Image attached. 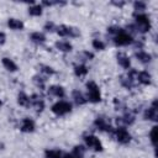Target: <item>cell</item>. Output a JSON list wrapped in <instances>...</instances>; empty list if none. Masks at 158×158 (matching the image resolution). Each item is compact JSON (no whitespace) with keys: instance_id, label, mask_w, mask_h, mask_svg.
I'll list each match as a JSON object with an SVG mask.
<instances>
[{"instance_id":"cell-1","label":"cell","mask_w":158,"mask_h":158,"mask_svg":"<svg viewBox=\"0 0 158 158\" xmlns=\"http://www.w3.org/2000/svg\"><path fill=\"white\" fill-rule=\"evenodd\" d=\"M86 90H88V100L90 102H100L101 101V93H100V89L98 86V84L93 80L88 81L86 83Z\"/></svg>"},{"instance_id":"cell-2","label":"cell","mask_w":158,"mask_h":158,"mask_svg":"<svg viewBox=\"0 0 158 158\" xmlns=\"http://www.w3.org/2000/svg\"><path fill=\"white\" fill-rule=\"evenodd\" d=\"M135 20H136L137 26L141 32H148L151 30V20L147 14L137 12V14H135Z\"/></svg>"},{"instance_id":"cell-3","label":"cell","mask_w":158,"mask_h":158,"mask_svg":"<svg viewBox=\"0 0 158 158\" xmlns=\"http://www.w3.org/2000/svg\"><path fill=\"white\" fill-rule=\"evenodd\" d=\"M52 112L56 114L57 116H62V115H65V114H69L72 111V104L69 101H64V100H60V101H57L56 104L52 105L51 107Z\"/></svg>"},{"instance_id":"cell-4","label":"cell","mask_w":158,"mask_h":158,"mask_svg":"<svg viewBox=\"0 0 158 158\" xmlns=\"http://www.w3.org/2000/svg\"><path fill=\"white\" fill-rule=\"evenodd\" d=\"M57 33L62 37H78L80 35L79 30L75 28V27H70V26H67V25H60L58 26L57 28Z\"/></svg>"},{"instance_id":"cell-5","label":"cell","mask_w":158,"mask_h":158,"mask_svg":"<svg viewBox=\"0 0 158 158\" xmlns=\"http://www.w3.org/2000/svg\"><path fill=\"white\" fill-rule=\"evenodd\" d=\"M84 141H85L86 146L89 148H91L93 151H95V152H101L102 151V144H101L100 139L96 136H94V135H86V136H84Z\"/></svg>"},{"instance_id":"cell-6","label":"cell","mask_w":158,"mask_h":158,"mask_svg":"<svg viewBox=\"0 0 158 158\" xmlns=\"http://www.w3.org/2000/svg\"><path fill=\"white\" fill-rule=\"evenodd\" d=\"M114 42H115L116 46H127V44H131L133 42V38L130 33H127L125 31H121L115 36Z\"/></svg>"},{"instance_id":"cell-7","label":"cell","mask_w":158,"mask_h":158,"mask_svg":"<svg viewBox=\"0 0 158 158\" xmlns=\"http://www.w3.org/2000/svg\"><path fill=\"white\" fill-rule=\"evenodd\" d=\"M115 136H116L117 142L121 143V144H127V143H130V141H131V135H130V132H128L125 127H118V128H116Z\"/></svg>"},{"instance_id":"cell-8","label":"cell","mask_w":158,"mask_h":158,"mask_svg":"<svg viewBox=\"0 0 158 158\" xmlns=\"http://www.w3.org/2000/svg\"><path fill=\"white\" fill-rule=\"evenodd\" d=\"M30 100H31V105L35 107V110H36L37 112L43 111V109H44V101H43L38 95H32V96L30 98Z\"/></svg>"},{"instance_id":"cell-9","label":"cell","mask_w":158,"mask_h":158,"mask_svg":"<svg viewBox=\"0 0 158 158\" xmlns=\"http://www.w3.org/2000/svg\"><path fill=\"white\" fill-rule=\"evenodd\" d=\"M21 131L22 132H33L35 131V121L31 120L30 117H25L21 122Z\"/></svg>"},{"instance_id":"cell-10","label":"cell","mask_w":158,"mask_h":158,"mask_svg":"<svg viewBox=\"0 0 158 158\" xmlns=\"http://www.w3.org/2000/svg\"><path fill=\"white\" fill-rule=\"evenodd\" d=\"M95 126L99 128V130H101V131H111V125L109 123V121L106 120V118H104V117H98L96 120H95Z\"/></svg>"},{"instance_id":"cell-11","label":"cell","mask_w":158,"mask_h":158,"mask_svg":"<svg viewBox=\"0 0 158 158\" xmlns=\"http://www.w3.org/2000/svg\"><path fill=\"white\" fill-rule=\"evenodd\" d=\"M117 63L125 69H128L131 67V60L126 53H117Z\"/></svg>"},{"instance_id":"cell-12","label":"cell","mask_w":158,"mask_h":158,"mask_svg":"<svg viewBox=\"0 0 158 158\" xmlns=\"http://www.w3.org/2000/svg\"><path fill=\"white\" fill-rule=\"evenodd\" d=\"M144 118L146 120H151V121H157L158 120V111L156 106H151L144 111Z\"/></svg>"},{"instance_id":"cell-13","label":"cell","mask_w":158,"mask_h":158,"mask_svg":"<svg viewBox=\"0 0 158 158\" xmlns=\"http://www.w3.org/2000/svg\"><path fill=\"white\" fill-rule=\"evenodd\" d=\"M7 26L11 28V30H15V31H21L23 30V22L21 20H17V19H9L7 20Z\"/></svg>"},{"instance_id":"cell-14","label":"cell","mask_w":158,"mask_h":158,"mask_svg":"<svg viewBox=\"0 0 158 158\" xmlns=\"http://www.w3.org/2000/svg\"><path fill=\"white\" fill-rule=\"evenodd\" d=\"M137 80L143 85H149L152 83V77L147 72H139L137 73Z\"/></svg>"},{"instance_id":"cell-15","label":"cell","mask_w":158,"mask_h":158,"mask_svg":"<svg viewBox=\"0 0 158 158\" xmlns=\"http://www.w3.org/2000/svg\"><path fill=\"white\" fill-rule=\"evenodd\" d=\"M2 65L5 67V69L6 70H9V72H16L19 68H17V64L12 60V59H10V58H7V57H4L2 58Z\"/></svg>"},{"instance_id":"cell-16","label":"cell","mask_w":158,"mask_h":158,"mask_svg":"<svg viewBox=\"0 0 158 158\" xmlns=\"http://www.w3.org/2000/svg\"><path fill=\"white\" fill-rule=\"evenodd\" d=\"M48 93L52 94V95H54V96H57V98H59V99L64 98V95H65L64 89L62 86H59V85H52V86H49L48 88Z\"/></svg>"},{"instance_id":"cell-17","label":"cell","mask_w":158,"mask_h":158,"mask_svg":"<svg viewBox=\"0 0 158 158\" xmlns=\"http://www.w3.org/2000/svg\"><path fill=\"white\" fill-rule=\"evenodd\" d=\"M72 96H73V99H74V101H75L77 105H84V104L88 101V99H86V98L83 95V93L79 91V90H74V91L72 93Z\"/></svg>"},{"instance_id":"cell-18","label":"cell","mask_w":158,"mask_h":158,"mask_svg":"<svg viewBox=\"0 0 158 158\" xmlns=\"http://www.w3.org/2000/svg\"><path fill=\"white\" fill-rule=\"evenodd\" d=\"M56 47H57V49H59L60 52H70L72 49H73V46H72V43H69L68 41H58V42H56Z\"/></svg>"},{"instance_id":"cell-19","label":"cell","mask_w":158,"mask_h":158,"mask_svg":"<svg viewBox=\"0 0 158 158\" xmlns=\"http://www.w3.org/2000/svg\"><path fill=\"white\" fill-rule=\"evenodd\" d=\"M30 40L35 43H38V44H42L46 42V36L42 33V32H32L30 35Z\"/></svg>"},{"instance_id":"cell-20","label":"cell","mask_w":158,"mask_h":158,"mask_svg":"<svg viewBox=\"0 0 158 158\" xmlns=\"http://www.w3.org/2000/svg\"><path fill=\"white\" fill-rule=\"evenodd\" d=\"M17 104L21 105V106L28 107L31 105V100H30V98L25 93H19V95H17Z\"/></svg>"},{"instance_id":"cell-21","label":"cell","mask_w":158,"mask_h":158,"mask_svg":"<svg viewBox=\"0 0 158 158\" xmlns=\"http://www.w3.org/2000/svg\"><path fill=\"white\" fill-rule=\"evenodd\" d=\"M136 58L142 63H149L152 60V56L149 53H147V52H143V51L136 52Z\"/></svg>"},{"instance_id":"cell-22","label":"cell","mask_w":158,"mask_h":158,"mask_svg":"<svg viewBox=\"0 0 158 158\" xmlns=\"http://www.w3.org/2000/svg\"><path fill=\"white\" fill-rule=\"evenodd\" d=\"M74 74L77 77H85L88 74V68L84 64H78L74 67Z\"/></svg>"},{"instance_id":"cell-23","label":"cell","mask_w":158,"mask_h":158,"mask_svg":"<svg viewBox=\"0 0 158 158\" xmlns=\"http://www.w3.org/2000/svg\"><path fill=\"white\" fill-rule=\"evenodd\" d=\"M28 14L31 16H41L42 15V5L36 4V5L30 6L28 7Z\"/></svg>"},{"instance_id":"cell-24","label":"cell","mask_w":158,"mask_h":158,"mask_svg":"<svg viewBox=\"0 0 158 158\" xmlns=\"http://www.w3.org/2000/svg\"><path fill=\"white\" fill-rule=\"evenodd\" d=\"M123 122L125 125H131V123H133L135 122V115L133 114H131V112H126L125 115H123V117H120V120L117 118V122Z\"/></svg>"},{"instance_id":"cell-25","label":"cell","mask_w":158,"mask_h":158,"mask_svg":"<svg viewBox=\"0 0 158 158\" xmlns=\"http://www.w3.org/2000/svg\"><path fill=\"white\" fill-rule=\"evenodd\" d=\"M46 158H63V153L58 149H47L44 152Z\"/></svg>"},{"instance_id":"cell-26","label":"cell","mask_w":158,"mask_h":158,"mask_svg":"<svg viewBox=\"0 0 158 158\" xmlns=\"http://www.w3.org/2000/svg\"><path fill=\"white\" fill-rule=\"evenodd\" d=\"M93 47L95 49H98V51H104L105 49V43L101 40L95 38V40H93Z\"/></svg>"},{"instance_id":"cell-27","label":"cell","mask_w":158,"mask_h":158,"mask_svg":"<svg viewBox=\"0 0 158 158\" xmlns=\"http://www.w3.org/2000/svg\"><path fill=\"white\" fill-rule=\"evenodd\" d=\"M157 126H153L151 132H149V138H151V142L153 144V147H156V143H157Z\"/></svg>"},{"instance_id":"cell-28","label":"cell","mask_w":158,"mask_h":158,"mask_svg":"<svg viewBox=\"0 0 158 158\" xmlns=\"http://www.w3.org/2000/svg\"><path fill=\"white\" fill-rule=\"evenodd\" d=\"M146 2H143V1H136V2H133V9L137 11V12H142L143 10H146Z\"/></svg>"},{"instance_id":"cell-29","label":"cell","mask_w":158,"mask_h":158,"mask_svg":"<svg viewBox=\"0 0 158 158\" xmlns=\"http://www.w3.org/2000/svg\"><path fill=\"white\" fill-rule=\"evenodd\" d=\"M40 68H41V72H43L44 74H48V75H53V74L56 73V70H54L52 67H49V65L41 64V65H40Z\"/></svg>"},{"instance_id":"cell-30","label":"cell","mask_w":158,"mask_h":158,"mask_svg":"<svg viewBox=\"0 0 158 158\" xmlns=\"http://www.w3.org/2000/svg\"><path fill=\"white\" fill-rule=\"evenodd\" d=\"M33 83H35L38 88H41V89L44 88V80H43L41 77H38V75H35V77H33Z\"/></svg>"},{"instance_id":"cell-31","label":"cell","mask_w":158,"mask_h":158,"mask_svg":"<svg viewBox=\"0 0 158 158\" xmlns=\"http://www.w3.org/2000/svg\"><path fill=\"white\" fill-rule=\"evenodd\" d=\"M73 153L79 154V156H84V153H85V148H84L83 146H75L74 149H73Z\"/></svg>"},{"instance_id":"cell-32","label":"cell","mask_w":158,"mask_h":158,"mask_svg":"<svg viewBox=\"0 0 158 158\" xmlns=\"http://www.w3.org/2000/svg\"><path fill=\"white\" fill-rule=\"evenodd\" d=\"M56 28H57V27L54 26V23H53V22H47V23L44 25V30H46V31H48V32H52V31H53V30H56Z\"/></svg>"},{"instance_id":"cell-33","label":"cell","mask_w":158,"mask_h":158,"mask_svg":"<svg viewBox=\"0 0 158 158\" xmlns=\"http://www.w3.org/2000/svg\"><path fill=\"white\" fill-rule=\"evenodd\" d=\"M63 158H84V156H79V154H75V153H65L63 154Z\"/></svg>"},{"instance_id":"cell-34","label":"cell","mask_w":158,"mask_h":158,"mask_svg":"<svg viewBox=\"0 0 158 158\" xmlns=\"http://www.w3.org/2000/svg\"><path fill=\"white\" fill-rule=\"evenodd\" d=\"M107 32H110V33H118V32H121V28L120 27H116V26H111V27H109L107 28Z\"/></svg>"},{"instance_id":"cell-35","label":"cell","mask_w":158,"mask_h":158,"mask_svg":"<svg viewBox=\"0 0 158 158\" xmlns=\"http://www.w3.org/2000/svg\"><path fill=\"white\" fill-rule=\"evenodd\" d=\"M5 40H6V36H5V33H4V32H0V44L5 43Z\"/></svg>"},{"instance_id":"cell-36","label":"cell","mask_w":158,"mask_h":158,"mask_svg":"<svg viewBox=\"0 0 158 158\" xmlns=\"http://www.w3.org/2000/svg\"><path fill=\"white\" fill-rule=\"evenodd\" d=\"M84 54H85L86 59H91V58L94 57V54H93V53H89V52H84Z\"/></svg>"},{"instance_id":"cell-37","label":"cell","mask_w":158,"mask_h":158,"mask_svg":"<svg viewBox=\"0 0 158 158\" xmlns=\"http://www.w3.org/2000/svg\"><path fill=\"white\" fill-rule=\"evenodd\" d=\"M114 5H116V6H123L125 5V2H112Z\"/></svg>"},{"instance_id":"cell-38","label":"cell","mask_w":158,"mask_h":158,"mask_svg":"<svg viewBox=\"0 0 158 158\" xmlns=\"http://www.w3.org/2000/svg\"><path fill=\"white\" fill-rule=\"evenodd\" d=\"M1 105H2V101H1V100H0V106H1Z\"/></svg>"}]
</instances>
